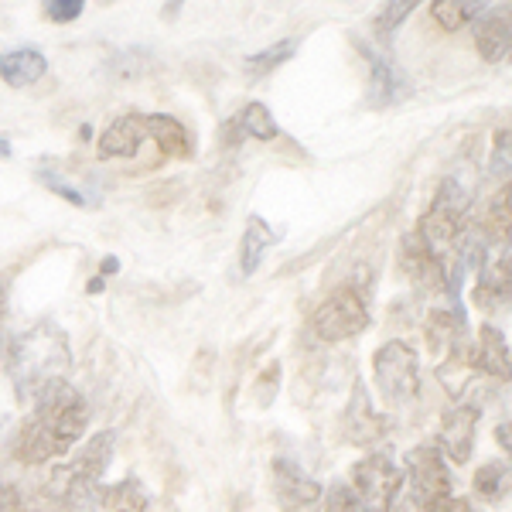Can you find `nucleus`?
<instances>
[{"mask_svg": "<svg viewBox=\"0 0 512 512\" xmlns=\"http://www.w3.org/2000/svg\"><path fill=\"white\" fill-rule=\"evenodd\" d=\"M475 48L485 62L512 59V7H489L475 21Z\"/></svg>", "mask_w": 512, "mask_h": 512, "instance_id": "obj_12", "label": "nucleus"}, {"mask_svg": "<svg viewBox=\"0 0 512 512\" xmlns=\"http://www.w3.org/2000/svg\"><path fill=\"white\" fill-rule=\"evenodd\" d=\"M400 267L403 274L410 280H417L420 287H427V291H441V287H448V274H444V260H437V256L427 250V243L420 239V233L403 236L400 243ZM451 291V287H448Z\"/></svg>", "mask_w": 512, "mask_h": 512, "instance_id": "obj_11", "label": "nucleus"}, {"mask_svg": "<svg viewBox=\"0 0 512 512\" xmlns=\"http://www.w3.org/2000/svg\"><path fill=\"white\" fill-rule=\"evenodd\" d=\"M407 472H410V492H414L417 506H434L437 499L451 495V475L444 465V454L437 444H420L407 454Z\"/></svg>", "mask_w": 512, "mask_h": 512, "instance_id": "obj_7", "label": "nucleus"}, {"mask_svg": "<svg viewBox=\"0 0 512 512\" xmlns=\"http://www.w3.org/2000/svg\"><path fill=\"white\" fill-rule=\"evenodd\" d=\"M0 154H11V144H7L4 137H0Z\"/></svg>", "mask_w": 512, "mask_h": 512, "instance_id": "obj_37", "label": "nucleus"}, {"mask_svg": "<svg viewBox=\"0 0 512 512\" xmlns=\"http://www.w3.org/2000/svg\"><path fill=\"white\" fill-rule=\"evenodd\" d=\"M48 62L38 48H14V52H4L0 55V79L14 89H24L31 82H38L45 76Z\"/></svg>", "mask_w": 512, "mask_h": 512, "instance_id": "obj_18", "label": "nucleus"}, {"mask_svg": "<svg viewBox=\"0 0 512 512\" xmlns=\"http://www.w3.org/2000/svg\"><path fill=\"white\" fill-rule=\"evenodd\" d=\"M82 512H147V492L137 478L113 485V489H96L79 506Z\"/></svg>", "mask_w": 512, "mask_h": 512, "instance_id": "obj_16", "label": "nucleus"}, {"mask_svg": "<svg viewBox=\"0 0 512 512\" xmlns=\"http://www.w3.org/2000/svg\"><path fill=\"white\" fill-rule=\"evenodd\" d=\"M0 512H28L21 492L14 489V485H7V482H0Z\"/></svg>", "mask_w": 512, "mask_h": 512, "instance_id": "obj_33", "label": "nucleus"}, {"mask_svg": "<svg viewBox=\"0 0 512 512\" xmlns=\"http://www.w3.org/2000/svg\"><path fill=\"white\" fill-rule=\"evenodd\" d=\"M468 325L465 318L458 315V311H431L427 315V325H424V335H427V345H431L434 355H441V359H448V355L458 349V345H465L468 338Z\"/></svg>", "mask_w": 512, "mask_h": 512, "instance_id": "obj_17", "label": "nucleus"}, {"mask_svg": "<svg viewBox=\"0 0 512 512\" xmlns=\"http://www.w3.org/2000/svg\"><path fill=\"white\" fill-rule=\"evenodd\" d=\"M86 420L89 407L76 386H69L65 379L45 386L35 396V410L14 441V458L24 465H45V461L59 458L82 437Z\"/></svg>", "mask_w": 512, "mask_h": 512, "instance_id": "obj_1", "label": "nucleus"}, {"mask_svg": "<svg viewBox=\"0 0 512 512\" xmlns=\"http://www.w3.org/2000/svg\"><path fill=\"white\" fill-rule=\"evenodd\" d=\"M495 437H499L502 451H506V454H509V458H512V420H509V424H502V427H499V431H495Z\"/></svg>", "mask_w": 512, "mask_h": 512, "instance_id": "obj_35", "label": "nucleus"}, {"mask_svg": "<svg viewBox=\"0 0 512 512\" xmlns=\"http://www.w3.org/2000/svg\"><path fill=\"white\" fill-rule=\"evenodd\" d=\"M386 431H390V417L376 414L373 403H369L366 386L355 379V390H352V403L342 417V434L349 444H359V448H369V444L383 441Z\"/></svg>", "mask_w": 512, "mask_h": 512, "instance_id": "obj_10", "label": "nucleus"}, {"mask_svg": "<svg viewBox=\"0 0 512 512\" xmlns=\"http://www.w3.org/2000/svg\"><path fill=\"white\" fill-rule=\"evenodd\" d=\"M274 140L277 137V123L274 113L263 103H250L246 110H239L233 120H229V144H239V140Z\"/></svg>", "mask_w": 512, "mask_h": 512, "instance_id": "obj_20", "label": "nucleus"}, {"mask_svg": "<svg viewBox=\"0 0 512 512\" xmlns=\"http://www.w3.org/2000/svg\"><path fill=\"white\" fill-rule=\"evenodd\" d=\"M362 55L369 59V103L373 106H393L403 103L407 96H414V82L407 72L393 62V55L383 48L362 45Z\"/></svg>", "mask_w": 512, "mask_h": 512, "instance_id": "obj_8", "label": "nucleus"}, {"mask_svg": "<svg viewBox=\"0 0 512 512\" xmlns=\"http://www.w3.org/2000/svg\"><path fill=\"white\" fill-rule=\"evenodd\" d=\"M502 267H506V274H509V277H512V253H509V256H506V260H502Z\"/></svg>", "mask_w": 512, "mask_h": 512, "instance_id": "obj_36", "label": "nucleus"}, {"mask_svg": "<svg viewBox=\"0 0 512 512\" xmlns=\"http://www.w3.org/2000/svg\"><path fill=\"white\" fill-rule=\"evenodd\" d=\"M414 7H417L414 0H393V4H383V11H379V18H376V31L383 35V41L407 21V14L414 11Z\"/></svg>", "mask_w": 512, "mask_h": 512, "instance_id": "obj_29", "label": "nucleus"}, {"mask_svg": "<svg viewBox=\"0 0 512 512\" xmlns=\"http://www.w3.org/2000/svg\"><path fill=\"white\" fill-rule=\"evenodd\" d=\"M147 137H151L164 154H175V158H188V154H192V134H188L185 123H178L175 117H164V113L147 117Z\"/></svg>", "mask_w": 512, "mask_h": 512, "instance_id": "obj_22", "label": "nucleus"}, {"mask_svg": "<svg viewBox=\"0 0 512 512\" xmlns=\"http://www.w3.org/2000/svg\"><path fill=\"white\" fill-rule=\"evenodd\" d=\"M325 512H369V509L362 506V499L352 492V485H332V489H328Z\"/></svg>", "mask_w": 512, "mask_h": 512, "instance_id": "obj_30", "label": "nucleus"}, {"mask_svg": "<svg viewBox=\"0 0 512 512\" xmlns=\"http://www.w3.org/2000/svg\"><path fill=\"white\" fill-rule=\"evenodd\" d=\"M41 185H48L55 195L69 198L72 205H93V195H89L86 188H72L69 181H62L59 175H41Z\"/></svg>", "mask_w": 512, "mask_h": 512, "instance_id": "obj_31", "label": "nucleus"}, {"mask_svg": "<svg viewBox=\"0 0 512 512\" xmlns=\"http://www.w3.org/2000/svg\"><path fill=\"white\" fill-rule=\"evenodd\" d=\"M294 52H297V38H284V41H277V45L250 55V59H246V72H250V76H267V72L280 69L284 62H291Z\"/></svg>", "mask_w": 512, "mask_h": 512, "instance_id": "obj_26", "label": "nucleus"}, {"mask_svg": "<svg viewBox=\"0 0 512 512\" xmlns=\"http://www.w3.org/2000/svg\"><path fill=\"white\" fill-rule=\"evenodd\" d=\"M403 489V472L393 465L390 454H369L352 465V492L369 512H393L396 495Z\"/></svg>", "mask_w": 512, "mask_h": 512, "instance_id": "obj_6", "label": "nucleus"}, {"mask_svg": "<svg viewBox=\"0 0 512 512\" xmlns=\"http://www.w3.org/2000/svg\"><path fill=\"white\" fill-rule=\"evenodd\" d=\"M485 246H495V250H506L512 239V185L502 188L499 195L492 198L489 212H485Z\"/></svg>", "mask_w": 512, "mask_h": 512, "instance_id": "obj_23", "label": "nucleus"}, {"mask_svg": "<svg viewBox=\"0 0 512 512\" xmlns=\"http://www.w3.org/2000/svg\"><path fill=\"white\" fill-rule=\"evenodd\" d=\"M472 369L489 379H499V383H509L512 379V355H509L506 335L495 325H489V321L478 328V342L472 349Z\"/></svg>", "mask_w": 512, "mask_h": 512, "instance_id": "obj_13", "label": "nucleus"}, {"mask_svg": "<svg viewBox=\"0 0 512 512\" xmlns=\"http://www.w3.org/2000/svg\"><path fill=\"white\" fill-rule=\"evenodd\" d=\"M274 485H277L280 502H284L287 509L311 506V502H318L321 495H325L315 478H308L294 461H284V458L274 461Z\"/></svg>", "mask_w": 512, "mask_h": 512, "instance_id": "obj_15", "label": "nucleus"}, {"mask_svg": "<svg viewBox=\"0 0 512 512\" xmlns=\"http://www.w3.org/2000/svg\"><path fill=\"white\" fill-rule=\"evenodd\" d=\"M277 239L280 236L260 216L246 219V233H243V243H239V270H243L246 277L256 274V267H260L263 253H267L270 246L277 243Z\"/></svg>", "mask_w": 512, "mask_h": 512, "instance_id": "obj_21", "label": "nucleus"}, {"mask_svg": "<svg viewBox=\"0 0 512 512\" xmlns=\"http://www.w3.org/2000/svg\"><path fill=\"white\" fill-rule=\"evenodd\" d=\"M45 11H48V18L59 24L76 21L82 14V0H52V4H45Z\"/></svg>", "mask_w": 512, "mask_h": 512, "instance_id": "obj_32", "label": "nucleus"}, {"mask_svg": "<svg viewBox=\"0 0 512 512\" xmlns=\"http://www.w3.org/2000/svg\"><path fill=\"white\" fill-rule=\"evenodd\" d=\"M475 437H478V407L472 403H454L451 410H444L441 427H437V451H444L454 465H465L475 454Z\"/></svg>", "mask_w": 512, "mask_h": 512, "instance_id": "obj_9", "label": "nucleus"}, {"mask_svg": "<svg viewBox=\"0 0 512 512\" xmlns=\"http://www.w3.org/2000/svg\"><path fill=\"white\" fill-rule=\"evenodd\" d=\"M424 512H475L472 502L468 499H458V495H444V499H437L434 506H427Z\"/></svg>", "mask_w": 512, "mask_h": 512, "instance_id": "obj_34", "label": "nucleus"}, {"mask_svg": "<svg viewBox=\"0 0 512 512\" xmlns=\"http://www.w3.org/2000/svg\"><path fill=\"white\" fill-rule=\"evenodd\" d=\"M489 178L499 181L502 188L512 185V127H502L492 140L489 154Z\"/></svg>", "mask_w": 512, "mask_h": 512, "instance_id": "obj_27", "label": "nucleus"}, {"mask_svg": "<svg viewBox=\"0 0 512 512\" xmlns=\"http://www.w3.org/2000/svg\"><path fill=\"white\" fill-rule=\"evenodd\" d=\"M315 335L321 342H345V338H355L369 328V297L362 287L345 284L338 287L318 304L315 321H311Z\"/></svg>", "mask_w": 512, "mask_h": 512, "instance_id": "obj_4", "label": "nucleus"}, {"mask_svg": "<svg viewBox=\"0 0 512 512\" xmlns=\"http://www.w3.org/2000/svg\"><path fill=\"white\" fill-rule=\"evenodd\" d=\"M489 11V4H472V0H434L431 14L444 31H458L468 21H475L478 14Z\"/></svg>", "mask_w": 512, "mask_h": 512, "instance_id": "obj_25", "label": "nucleus"}, {"mask_svg": "<svg viewBox=\"0 0 512 512\" xmlns=\"http://www.w3.org/2000/svg\"><path fill=\"white\" fill-rule=\"evenodd\" d=\"M113 454V434L103 431L96 434L86 448L79 451L76 461H69L65 468H55L52 475V495H55V506L62 509H79L89 495L96 492V478L103 475L106 461Z\"/></svg>", "mask_w": 512, "mask_h": 512, "instance_id": "obj_3", "label": "nucleus"}, {"mask_svg": "<svg viewBox=\"0 0 512 512\" xmlns=\"http://www.w3.org/2000/svg\"><path fill=\"white\" fill-rule=\"evenodd\" d=\"M475 304L482 311H499L512 304V277L506 274L502 260L495 263H485L482 274H478V284H475Z\"/></svg>", "mask_w": 512, "mask_h": 512, "instance_id": "obj_19", "label": "nucleus"}, {"mask_svg": "<svg viewBox=\"0 0 512 512\" xmlns=\"http://www.w3.org/2000/svg\"><path fill=\"white\" fill-rule=\"evenodd\" d=\"M373 376H376L379 393H383L386 400H393V403L414 400L417 390H420L417 352L410 349L407 342L393 338V342H386L383 349H376V355H373Z\"/></svg>", "mask_w": 512, "mask_h": 512, "instance_id": "obj_5", "label": "nucleus"}, {"mask_svg": "<svg viewBox=\"0 0 512 512\" xmlns=\"http://www.w3.org/2000/svg\"><path fill=\"white\" fill-rule=\"evenodd\" d=\"M431 205H434V209H441V212H451V216H458V219H468L472 195H468V188L461 185L458 178H444Z\"/></svg>", "mask_w": 512, "mask_h": 512, "instance_id": "obj_28", "label": "nucleus"}, {"mask_svg": "<svg viewBox=\"0 0 512 512\" xmlns=\"http://www.w3.org/2000/svg\"><path fill=\"white\" fill-rule=\"evenodd\" d=\"M147 140V117L140 113H127V117L113 120L99 137V154L103 158H130L140 151V144Z\"/></svg>", "mask_w": 512, "mask_h": 512, "instance_id": "obj_14", "label": "nucleus"}, {"mask_svg": "<svg viewBox=\"0 0 512 512\" xmlns=\"http://www.w3.org/2000/svg\"><path fill=\"white\" fill-rule=\"evenodd\" d=\"M72 366V352L65 342L62 328H55L52 321H38L31 332L18 335L7 352V376H11L14 390L24 400H35L45 386L65 379V369Z\"/></svg>", "mask_w": 512, "mask_h": 512, "instance_id": "obj_2", "label": "nucleus"}, {"mask_svg": "<svg viewBox=\"0 0 512 512\" xmlns=\"http://www.w3.org/2000/svg\"><path fill=\"white\" fill-rule=\"evenodd\" d=\"M472 489L482 502H499L502 495L512 489V465L506 461H489L472 478Z\"/></svg>", "mask_w": 512, "mask_h": 512, "instance_id": "obj_24", "label": "nucleus"}]
</instances>
